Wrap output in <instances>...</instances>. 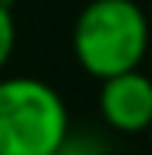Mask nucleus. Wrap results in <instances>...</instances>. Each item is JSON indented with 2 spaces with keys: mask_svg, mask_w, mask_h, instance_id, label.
<instances>
[{
  "mask_svg": "<svg viewBox=\"0 0 152 155\" xmlns=\"http://www.w3.org/2000/svg\"><path fill=\"white\" fill-rule=\"evenodd\" d=\"M149 51V19L133 0H89L73 25V54L95 79L136 70Z\"/></svg>",
  "mask_w": 152,
  "mask_h": 155,
  "instance_id": "1",
  "label": "nucleus"
},
{
  "mask_svg": "<svg viewBox=\"0 0 152 155\" xmlns=\"http://www.w3.org/2000/svg\"><path fill=\"white\" fill-rule=\"evenodd\" d=\"M70 133L64 98L32 76L0 79V155H51Z\"/></svg>",
  "mask_w": 152,
  "mask_h": 155,
  "instance_id": "2",
  "label": "nucleus"
},
{
  "mask_svg": "<svg viewBox=\"0 0 152 155\" xmlns=\"http://www.w3.org/2000/svg\"><path fill=\"white\" fill-rule=\"evenodd\" d=\"M101 120L114 133H143L152 127V79L136 70H124L101 79L98 92Z\"/></svg>",
  "mask_w": 152,
  "mask_h": 155,
  "instance_id": "3",
  "label": "nucleus"
},
{
  "mask_svg": "<svg viewBox=\"0 0 152 155\" xmlns=\"http://www.w3.org/2000/svg\"><path fill=\"white\" fill-rule=\"evenodd\" d=\"M60 152H64V155H108L105 143H101L92 130H82L79 136H70V133H67Z\"/></svg>",
  "mask_w": 152,
  "mask_h": 155,
  "instance_id": "4",
  "label": "nucleus"
},
{
  "mask_svg": "<svg viewBox=\"0 0 152 155\" xmlns=\"http://www.w3.org/2000/svg\"><path fill=\"white\" fill-rule=\"evenodd\" d=\"M13 48H16V19H13L10 6L0 0V70L10 63Z\"/></svg>",
  "mask_w": 152,
  "mask_h": 155,
  "instance_id": "5",
  "label": "nucleus"
},
{
  "mask_svg": "<svg viewBox=\"0 0 152 155\" xmlns=\"http://www.w3.org/2000/svg\"><path fill=\"white\" fill-rule=\"evenodd\" d=\"M51 155H64V152H60V149H57V152H51Z\"/></svg>",
  "mask_w": 152,
  "mask_h": 155,
  "instance_id": "6",
  "label": "nucleus"
},
{
  "mask_svg": "<svg viewBox=\"0 0 152 155\" xmlns=\"http://www.w3.org/2000/svg\"><path fill=\"white\" fill-rule=\"evenodd\" d=\"M149 130H152V127H149Z\"/></svg>",
  "mask_w": 152,
  "mask_h": 155,
  "instance_id": "7",
  "label": "nucleus"
}]
</instances>
